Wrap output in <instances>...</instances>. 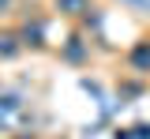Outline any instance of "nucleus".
Listing matches in <instances>:
<instances>
[{"mask_svg": "<svg viewBox=\"0 0 150 139\" xmlns=\"http://www.w3.org/2000/svg\"><path fill=\"white\" fill-rule=\"evenodd\" d=\"M19 109H23V98H19L15 90H4L0 94V124L11 117V113H19Z\"/></svg>", "mask_w": 150, "mask_h": 139, "instance_id": "f257e3e1", "label": "nucleus"}, {"mask_svg": "<svg viewBox=\"0 0 150 139\" xmlns=\"http://www.w3.org/2000/svg\"><path fill=\"white\" fill-rule=\"evenodd\" d=\"M131 68L150 72V45H135V49H131Z\"/></svg>", "mask_w": 150, "mask_h": 139, "instance_id": "f03ea898", "label": "nucleus"}, {"mask_svg": "<svg viewBox=\"0 0 150 139\" xmlns=\"http://www.w3.org/2000/svg\"><path fill=\"white\" fill-rule=\"evenodd\" d=\"M56 8L68 15H83V11H90V0H56Z\"/></svg>", "mask_w": 150, "mask_h": 139, "instance_id": "7ed1b4c3", "label": "nucleus"}, {"mask_svg": "<svg viewBox=\"0 0 150 139\" xmlns=\"http://www.w3.org/2000/svg\"><path fill=\"white\" fill-rule=\"evenodd\" d=\"M19 49H23V41L15 34H0V57H15Z\"/></svg>", "mask_w": 150, "mask_h": 139, "instance_id": "20e7f679", "label": "nucleus"}, {"mask_svg": "<svg viewBox=\"0 0 150 139\" xmlns=\"http://www.w3.org/2000/svg\"><path fill=\"white\" fill-rule=\"evenodd\" d=\"M45 38V26L41 23H26V30H23V41H30V45H41Z\"/></svg>", "mask_w": 150, "mask_h": 139, "instance_id": "39448f33", "label": "nucleus"}, {"mask_svg": "<svg viewBox=\"0 0 150 139\" xmlns=\"http://www.w3.org/2000/svg\"><path fill=\"white\" fill-rule=\"evenodd\" d=\"M64 57L71 60V64H79V60L86 57V45H83L79 38H71V41H68V49H64Z\"/></svg>", "mask_w": 150, "mask_h": 139, "instance_id": "423d86ee", "label": "nucleus"}, {"mask_svg": "<svg viewBox=\"0 0 150 139\" xmlns=\"http://www.w3.org/2000/svg\"><path fill=\"white\" fill-rule=\"evenodd\" d=\"M131 139H150V124H135L131 128Z\"/></svg>", "mask_w": 150, "mask_h": 139, "instance_id": "0eeeda50", "label": "nucleus"}, {"mask_svg": "<svg viewBox=\"0 0 150 139\" xmlns=\"http://www.w3.org/2000/svg\"><path fill=\"white\" fill-rule=\"evenodd\" d=\"M124 4H131V8H139V11H150V0H124Z\"/></svg>", "mask_w": 150, "mask_h": 139, "instance_id": "6e6552de", "label": "nucleus"}, {"mask_svg": "<svg viewBox=\"0 0 150 139\" xmlns=\"http://www.w3.org/2000/svg\"><path fill=\"white\" fill-rule=\"evenodd\" d=\"M112 135H116V139H131V128H116Z\"/></svg>", "mask_w": 150, "mask_h": 139, "instance_id": "1a4fd4ad", "label": "nucleus"}, {"mask_svg": "<svg viewBox=\"0 0 150 139\" xmlns=\"http://www.w3.org/2000/svg\"><path fill=\"white\" fill-rule=\"evenodd\" d=\"M8 8H11V0H0V11H8Z\"/></svg>", "mask_w": 150, "mask_h": 139, "instance_id": "9d476101", "label": "nucleus"}, {"mask_svg": "<svg viewBox=\"0 0 150 139\" xmlns=\"http://www.w3.org/2000/svg\"><path fill=\"white\" fill-rule=\"evenodd\" d=\"M19 139H34V135H19Z\"/></svg>", "mask_w": 150, "mask_h": 139, "instance_id": "9b49d317", "label": "nucleus"}]
</instances>
